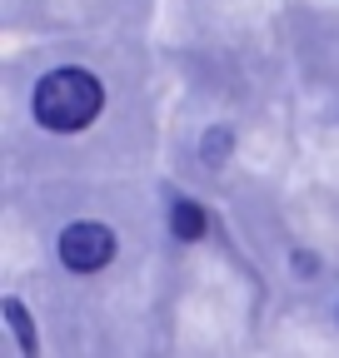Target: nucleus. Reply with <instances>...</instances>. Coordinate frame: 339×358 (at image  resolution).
Masks as SVG:
<instances>
[{
  "mask_svg": "<svg viewBox=\"0 0 339 358\" xmlns=\"http://www.w3.org/2000/svg\"><path fill=\"white\" fill-rule=\"evenodd\" d=\"M6 319H11V329H15L20 348H25V353H35V334H30V313H25V303H20V299H6Z\"/></svg>",
  "mask_w": 339,
  "mask_h": 358,
  "instance_id": "obj_4",
  "label": "nucleus"
},
{
  "mask_svg": "<svg viewBox=\"0 0 339 358\" xmlns=\"http://www.w3.org/2000/svg\"><path fill=\"white\" fill-rule=\"evenodd\" d=\"M100 110H105V90H100V80L90 70H80V65L50 70L35 85V120L50 134H75L85 124H95Z\"/></svg>",
  "mask_w": 339,
  "mask_h": 358,
  "instance_id": "obj_1",
  "label": "nucleus"
},
{
  "mask_svg": "<svg viewBox=\"0 0 339 358\" xmlns=\"http://www.w3.org/2000/svg\"><path fill=\"white\" fill-rule=\"evenodd\" d=\"M110 259H115L110 224H95V219L65 224V234H60V264L70 268V274H100Z\"/></svg>",
  "mask_w": 339,
  "mask_h": 358,
  "instance_id": "obj_2",
  "label": "nucleus"
},
{
  "mask_svg": "<svg viewBox=\"0 0 339 358\" xmlns=\"http://www.w3.org/2000/svg\"><path fill=\"white\" fill-rule=\"evenodd\" d=\"M225 155H230V134H225V129L205 134V159H209V164H225Z\"/></svg>",
  "mask_w": 339,
  "mask_h": 358,
  "instance_id": "obj_5",
  "label": "nucleus"
},
{
  "mask_svg": "<svg viewBox=\"0 0 339 358\" xmlns=\"http://www.w3.org/2000/svg\"><path fill=\"white\" fill-rule=\"evenodd\" d=\"M205 229H209V219H205V209L195 199H175V204H170V234H175L180 244H200Z\"/></svg>",
  "mask_w": 339,
  "mask_h": 358,
  "instance_id": "obj_3",
  "label": "nucleus"
},
{
  "mask_svg": "<svg viewBox=\"0 0 339 358\" xmlns=\"http://www.w3.org/2000/svg\"><path fill=\"white\" fill-rule=\"evenodd\" d=\"M314 268H319V259H314V254H294V274H300V279H310Z\"/></svg>",
  "mask_w": 339,
  "mask_h": 358,
  "instance_id": "obj_6",
  "label": "nucleus"
}]
</instances>
